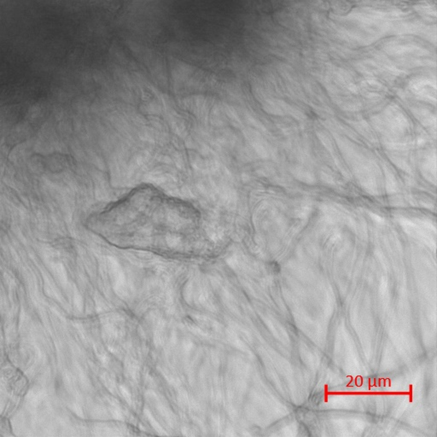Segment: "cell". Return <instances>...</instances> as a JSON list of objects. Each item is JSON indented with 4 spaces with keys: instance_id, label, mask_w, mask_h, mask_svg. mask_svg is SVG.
<instances>
[{
    "instance_id": "obj_1",
    "label": "cell",
    "mask_w": 437,
    "mask_h": 437,
    "mask_svg": "<svg viewBox=\"0 0 437 437\" xmlns=\"http://www.w3.org/2000/svg\"><path fill=\"white\" fill-rule=\"evenodd\" d=\"M203 225L192 203L150 184L134 187L86 220L92 232L126 245H188L203 237Z\"/></svg>"
},
{
    "instance_id": "obj_2",
    "label": "cell",
    "mask_w": 437,
    "mask_h": 437,
    "mask_svg": "<svg viewBox=\"0 0 437 437\" xmlns=\"http://www.w3.org/2000/svg\"><path fill=\"white\" fill-rule=\"evenodd\" d=\"M12 433V427L7 417H0V436H8Z\"/></svg>"
}]
</instances>
